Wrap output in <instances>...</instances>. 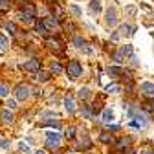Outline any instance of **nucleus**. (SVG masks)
Wrapping results in <instances>:
<instances>
[{"instance_id": "13", "label": "nucleus", "mask_w": 154, "mask_h": 154, "mask_svg": "<svg viewBox=\"0 0 154 154\" xmlns=\"http://www.w3.org/2000/svg\"><path fill=\"white\" fill-rule=\"evenodd\" d=\"M42 24H44V28H50V29H51V28H55V26H57V20H55L53 17H48Z\"/></svg>"}, {"instance_id": "11", "label": "nucleus", "mask_w": 154, "mask_h": 154, "mask_svg": "<svg viewBox=\"0 0 154 154\" xmlns=\"http://www.w3.org/2000/svg\"><path fill=\"white\" fill-rule=\"evenodd\" d=\"M90 9H92V13H101L103 6H101V2H99V0H92V4H90Z\"/></svg>"}, {"instance_id": "17", "label": "nucleus", "mask_w": 154, "mask_h": 154, "mask_svg": "<svg viewBox=\"0 0 154 154\" xmlns=\"http://www.w3.org/2000/svg\"><path fill=\"white\" fill-rule=\"evenodd\" d=\"M37 77H38V79H41V81H50V73H46V72H37Z\"/></svg>"}, {"instance_id": "20", "label": "nucleus", "mask_w": 154, "mask_h": 154, "mask_svg": "<svg viewBox=\"0 0 154 154\" xmlns=\"http://www.w3.org/2000/svg\"><path fill=\"white\" fill-rule=\"evenodd\" d=\"M51 72H53V73H61V72H63V66H61L59 63H51Z\"/></svg>"}, {"instance_id": "27", "label": "nucleus", "mask_w": 154, "mask_h": 154, "mask_svg": "<svg viewBox=\"0 0 154 154\" xmlns=\"http://www.w3.org/2000/svg\"><path fill=\"white\" fill-rule=\"evenodd\" d=\"M125 145H128V140H127V138H123V140H119V143H118V145H116V147H118V149L121 150V149H123Z\"/></svg>"}, {"instance_id": "18", "label": "nucleus", "mask_w": 154, "mask_h": 154, "mask_svg": "<svg viewBox=\"0 0 154 154\" xmlns=\"http://www.w3.org/2000/svg\"><path fill=\"white\" fill-rule=\"evenodd\" d=\"M106 92H108V94H116V92H119V85H116V83H114V85H108V86H106Z\"/></svg>"}, {"instance_id": "31", "label": "nucleus", "mask_w": 154, "mask_h": 154, "mask_svg": "<svg viewBox=\"0 0 154 154\" xmlns=\"http://www.w3.org/2000/svg\"><path fill=\"white\" fill-rule=\"evenodd\" d=\"M114 61H116V63H123V55H121V53H116V55H114Z\"/></svg>"}, {"instance_id": "15", "label": "nucleus", "mask_w": 154, "mask_h": 154, "mask_svg": "<svg viewBox=\"0 0 154 154\" xmlns=\"http://www.w3.org/2000/svg\"><path fill=\"white\" fill-rule=\"evenodd\" d=\"M4 28H6V31H8L9 35H15V33H17V26H15L13 22H8V24H6Z\"/></svg>"}, {"instance_id": "19", "label": "nucleus", "mask_w": 154, "mask_h": 154, "mask_svg": "<svg viewBox=\"0 0 154 154\" xmlns=\"http://www.w3.org/2000/svg\"><path fill=\"white\" fill-rule=\"evenodd\" d=\"M77 95H79V97H81V99H86V97H88V95H90V92H88V88H81L79 92H77Z\"/></svg>"}, {"instance_id": "33", "label": "nucleus", "mask_w": 154, "mask_h": 154, "mask_svg": "<svg viewBox=\"0 0 154 154\" xmlns=\"http://www.w3.org/2000/svg\"><path fill=\"white\" fill-rule=\"evenodd\" d=\"M127 13H128V15H134V13H136V8H132V6H130V8L127 9Z\"/></svg>"}, {"instance_id": "22", "label": "nucleus", "mask_w": 154, "mask_h": 154, "mask_svg": "<svg viewBox=\"0 0 154 154\" xmlns=\"http://www.w3.org/2000/svg\"><path fill=\"white\" fill-rule=\"evenodd\" d=\"M8 95H9L8 86H6V85H0V97H8Z\"/></svg>"}, {"instance_id": "23", "label": "nucleus", "mask_w": 154, "mask_h": 154, "mask_svg": "<svg viewBox=\"0 0 154 154\" xmlns=\"http://www.w3.org/2000/svg\"><path fill=\"white\" fill-rule=\"evenodd\" d=\"M101 141H103V143H110V141H112V136H110L108 132H103V134H101Z\"/></svg>"}, {"instance_id": "4", "label": "nucleus", "mask_w": 154, "mask_h": 154, "mask_svg": "<svg viewBox=\"0 0 154 154\" xmlns=\"http://www.w3.org/2000/svg\"><path fill=\"white\" fill-rule=\"evenodd\" d=\"M106 24L108 26H116V24H118V11H116V8H110L106 11Z\"/></svg>"}, {"instance_id": "5", "label": "nucleus", "mask_w": 154, "mask_h": 154, "mask_svg": "<svg viewBox=\"0 0 154 154\" xmlns=\"http://www.w3.org/2000/svg\"><path fill=\"white\" fill-rule=\"evenodd\" d=\"M28 90H29V88H28L26 85H18V86H17V90H15L17 99H20V101H22V99H26L28 95H29V92H28Z\"/></svg>"}, {"instance_id": "6", "label": "nucleus", "mask_w": 154, "mask_h": 154, "mask_svg": "<svg viewBox=\"0 0 154 154\" xmlns=\"http://www.w3.org/2000/svg\"><path fill=\"white\" fill-rule=\"evenodd\" d=\"M141 92L145 95H154V83H150V81L141 83Z\"/></svg>"}, {"instance_id": "24", "label": "nucleus", "mask_w": 154, "mask_h": 154, "mask_svg": "<svg viewBox=\"0 0 154 154\" xmlns=\"http://www.w3.org/2000/svg\"><path fill=\"white\" fill-rule=\"evenodd\" d=\"M18 149H20V152H24V154H28V152H29V147H28V143H24V141L18 143Z\"/></svg>"}, {"instance_id": "8", "label": "nucleus", "mask_w": 154, "mask_h": 154, "mask_svg": "<svg viewBox=\"0 0 154 154\" xmlns=\"http://www.w3.org/2000/svg\"><path fill=\"white\" fill-rule=\"evenodd\" d=\"M119 29H121V35H123V37H132V35H134V29H136V28L130 26V24H123Z\"/></svg>"}, {"instance_id": "35", "label": "nucleus", "mask_w": 154, "mask_h": 154, "mask_svg": "<svg viewBox=\"0 0 154 154\" xmlns=\"http://www.w3.org/2000/svg\"><path fill=\"white\" fill-rule=\"evenodd\" d=\"M141 154H154V152H152V150H143Z\"/></svg>"}, {"instance_id": "36", "label": "nucleus", "mask_w": 154, "mask_h": 154, "mask_svg": "<svg viewBox=\"0 0 154 154\" xmlns=\"http://www.w3.org/2000/svg\"><path fill=\"white\" fill-rule=\"evenodd\" d=\"M35 154H44V150H37V152H35Z\"/></svg>"}, {"instance_id": "7", "label": "nucleus", "mask_w": 154, "mask_h": 154, "mask_svg": "<svg viewBox=\"0 0 154 154\" xmlns=\"http://www.w3.org/2000/svg\"><path fill=\"white\" fill-rule=\"evenodd\" d=\"M64 106H66L68 114H73V112H75V101H73L72 95H68V97L64 99Z\"/></svg>"}, {"instance_id": "12", "label": "nucleus", "mask_w": 154, "mask_h": 154, "mask_svg": "<svg viewBox=\"0 0 154 154\" xmlns=\"http://www.w3.org/2000/svg\"><path fill=\"white\" fill-rule=\"evenodd\" d=\"M106 72H108V75H110V77H118L119 73H123V68H118V66H110Z\"/></svg>"}, {"instance_id": "9", "label": "nucleus", "mask_w": 154, "mask_h": 154, "mask_svg": "<svg viewBox=\"0 0 154 154\" xmlns=\"http://www.w3.org/2000/svg\"><path fill=\"white\" fill-rule=\"evenodd\" d=\"M0 119H2L4 123H13V114L9 112V110H2V112H0Z\"/></svg>"}, {"instance_id": "1", "label": "nucleus", "mask_w": 154, "mask_h": 154, "mask_svg": "<svg viewBox=\"0 0 154 154\" xmlns=\"http://www.w3.org/2000/svg\"><path fill=\"white\" fill-rule=\"evenodd\" d=\"M66 72H68V75L72 77V79H77L79 75H83V64L79 61H70Z\"/></svg>"}, {"instance_id": "32", "label": "nucleus", "mask_w": 154, "mask_h": 154, "mask_svg": "<svg viewBox=\"0 0 154 154\" xmlns=\"http://www.w3.org/2000/svg\"><path fill=\"white\" fill-rule=\"evenodd\" d=\"M6 105H8V108H17V103H15L13 99H8V103H6Z\"/></svg>"}, {"instance_id": "29", "label": "nucleus", "mask_w": 154, "mask_h": 154, "mask_svg": "<svg viewBox=\"0 0 154 154\" xmlns=\"http://www.w3.org/2000/svg\"><path fill=\"white\" fill-rule=\"evenodd\" d=\"M44 125H51V127H59V119H50V121H44Z\"/></svg>"}, {"instance_id": "21", "label": "nucleus", "mask_w": 154, "mask_h": 154, "mask_svg": "<svg viewBox=\"0 0 154 154\" xmlns=\"http://www.w3.org/2000/svg\"><path fill=\"white\" fill-rule=\"evenodd\" d=\"M119 53H121V55H132V46H130V44H127V46H123Z\"/></svg>"}, {"instance_id": "10", "label": "nucleus", "mask_w": 154, "mask_h": 154, "mask_svg": "<svg viewBox=\"0 0 154 154\" xmlns=\"http://www.w3.org/2000/svg\"><path fill=\"white\" fill-rule=\"evenodd\" d=\"M101 119H103L105 123H110V121L114 119V112H112V108H105V112H103V116H101Z\"/></svg>"}, {"instance_id": "3", "label": "nucleus", "mask_w": 154, "mask_h": 154, "mask_svg": "<svg viewBox=\"0 0 154 154\" xmlns=\"http://www.w3.org/2000/svg\"><path fill=\"white\" fill-rule=\"evenodd\" d=\"M22 68H24L26 72H38V68H41V61H38V59H31V61L24 63Z\"/></svg>"}, {"instance_id": "25", "label": "nucleus", "mask_w": 154, "mask_h": 154, "mask_svg": "<svg viewBox=\"0 0 154 154\" xmlns=\"http://www.w3.org/2000/svg\"><path fill=\"white\" fill-rule=\"evenodd\" d=\"M73 132H75V128H73V127H70V128H66V132H64V136H66L68 140H72V138H73Z\"/></svg>"}, {"instance_id": "16", "label": "nucleus", "mask_w": 154, "mask_h": 154, "mask_svg": "<svg viewBox=\"0 0 154 154\" xmlns=\"http://www.w3.org/2000/svg\"><path fill=\"white\" fill-rule=\"evenodd\" d=\"M11 6V0H0V11H8Z\"/></svg>"}, {"instance_id": "37", "label": "nucleus", "mask_w": 154, "mask_h": 154, "mask_svg": "<svg viewBox=\"0 0 154 154\" xmlns=\"http://www.w3.org/2000/svg\"><path fill=\"white\" fill-rule=\"evenodd\" d=\"M2 48H4V46H2V42H0V51H2Z\"/></svg>"}, {"instance_id": "28", "label": "nucleus", "mask_w": 154, "mask_h": 154, "mask_svg": "<svg viewBox=\"0 0 154 154\" xmlns=\"http://www.w3.org/2000/svg\"><path fill=\"white\" fill-rule=\"evenodd\" d=\"M70 9H72V13H73L75 17H79V15H81V9H79V8H77V6H72Z\"/></svg>"}, {"instance_id": "14", "label": "nucleus", "mask_w": 154, "mask_h": 154, "mask_svg": "<svg viewBox=\"0 0 154 154\" xmlns=\"http://www.w3.org/2000/svg\"><path fill=\"white\" fill-rule=\"evenodd\" d=\"M35 31H37V33H41V35H46V31H48V29L44 28V24H42V22H37V24H35Z\"/></svg>"}, {"instance_id": "26", "label": "nucleus", "mask_w": 154, "mask_h": 154, "mask_svg": "<svg viewBox=\"0 0 154 154\" xmlns=\"http://www.w3.org/2000/svg\"><path fill=\"white\" fill-rule=\"evenodd\" d=\"M48 46L50 48H59V41H55V38H48Z\"/></svg>"}, {"instance_id": "2", "label": "nucleus", "mask_w": 154, "mask_h": 154, "mask_svg": "<svg viewBox=\"0 0 154 154\" xmlns=\"http://www.w3.org/2000/svg\"><path fill=\"white\" fill-rule=\"evenodd\" d=\"M59 145H61V136L57 132H48L46 134V147L48 149H59Z\"/></svg>"}, {"instance_id": "34", "label": "nucleus", "mask_w": 154, "mask_h": 154, "mask_svg": "<svg viewBox=\"0 0 154 154\" xmlns=\"http://www.w3.org/2000/svg\"><path fill=\"white\" fill-rule=\"evenodd\" d=\"M0 147H9V143L8 141H0Z\"/></svg>"}, {"instance_id": "30", "label": "nucleus", "mask_w": 154, "mask_h": 154, "mask_svg": "<svg viewBox=\"0 0 154 154\" xmlns=\"http://www.w3.org/2000/svg\"><path fill=\"white\" fill-rule=\"evenodd\" d=\"M83 44H85V41L77 37V38H75V46H77V48H83Z\"/></svg>"}]
</instances>
